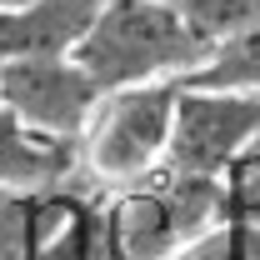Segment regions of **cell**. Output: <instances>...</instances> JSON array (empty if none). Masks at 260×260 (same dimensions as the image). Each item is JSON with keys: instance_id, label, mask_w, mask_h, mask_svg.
<instances>
[{"instance_id": "8", "label": "cell", "mask_w": 260, "mask_h": 260, "mask_svg": "<svg viewBox=\"0 0 260 260\" xmlns=\"http://www.w3.org/2000/svg\"><path fill=\"white\" fill-rule=\"evenodd\" d=\"M170 5L180 10V20L195 30V40L205 50L260 20V0H170Z\"/></svg>"}, {"instance_id": "12", "label": "cell", "mask_w": 260, "mask_h": 260, "mask_svg": "<svg viewBox=\"0 0 260 260\" xmlns=\"http://www.w3.org/2000/svg\"><path fill=\"white\" fill-rule=\"evenodd\" d=\"M250 150H255V155H260V135H255V140H250Z\"/></svg>"}, {"instance_id": "6", "label": "cell", "mask_w": 260, "mask_h": 260, "mask_svg": "<svg viewBox=\"0 0 260 260\" xmlns=\"http://www.w3.org/2000/svg\"><path fill=\"white\" fill-rule=\"evenodd\" d=\"M75 180H80L75 145L45 135V130H30L0 105V190L45 195L60 185H75Z\"/></svg>"}, {"instance_id": "9", "label": "cell", "mask_w": 260, "mask_h": 260, "mask_svg": "<svg viewBox=\"0 0 260 260\" xmlns=\"http://www.w3.org/2000/svg\"><path fill=\"white\" fill-rule=\"evenodd\" d=\"M40 255V205L35 195L0 190V260H35Z\"/></svg>"}, {"instance_id": "10", "label": "cell", "mask_w": 260, "mask_h": 260, "mask_svg": "<svg viewBox=\"0 0 260 260\" xmlns=\"http://www.w3.org/2000/svg\"><path fill=\"white\" fill-rule=\"evenodd\" d=\"M220 190H225V215H260V155L255 150H245L225 165Z\"/></svg>"}, {"instance_id": "2", "label": "cell", "mask_w": 260, "mask_h": 260, "mask_svg": "<svg viewBox=\"0 0 260 260\" xmlns=\"http://www.w3.org/2000/svg\"><path fill=\"white\" fill-rule=\"evenodd\" d=\"M225 220V190L205 175H170L100 195V230L110 260H170Z\"/></svg>"}, {"instance_id": "4", "label": "cell", "mask_w": 260, "mask_h": 260, "mask_svg": "<svg viewBox=\"0 0 260 260\" xmlns=\"http://www.w3.org/2000/svg\"><path fill=\"white\" fill-rule=\"evenodd\" d=\"M255 135H260V95H245V90H210V85L180 80L175 120H170V145H165V165L160 170L220 180L225 165L235 160V155H245Z\"/></svg>"}, {"instance_id": "3", "label": "cell", "mask_w": 260, "mask_h": 260, "mask_svg": "<svg viewBox=\"0 0 260 260\" xmlns=\"http://www.w3.org/2000/svg\"><path fill=\"white\" fill-rule=\"evenodd\" d=\"M175 95H180V80L105 90V95L95 100L85 130H80V140H75L80 180H85L90 190H100V195L150 180L165 165L170 120H175Z\"/></svg>"}, {"instance_id": "7", "label": "cell", "mask_w": 260, "mask_h": 260, "mask_svg": "<svg viewBox=\"0 0 260 260\" xmlns=\"http://www.w3.org/2000/svg\"><path fill=\"white\" fill-rule=\"evenodd\" d=\"M190 85H210V90H245L260 95V20L245 30L225 35L220 45H210V55L200 60Z\"/></svg>"}, {"instance_id": "5", "label": "cell", "mask_w": 260, "mask_h": 260, "mask_svg": "<svg viewBox=\"0 0 260 260\" xmlns=\"http://www.w3.org/2000/svg\"><path fill=\"white\" fill-rule=\"evenodd\" d=\"M95 100H100L95 80L70 55H30V60L0 65V105L30 130H45L55 140L75 145Z\"/></svg>"}, {"instance_id": "11", "label": "cell", "mask_w": 260, "mask_h": 260, "mask_svg": "<svg viewBox=\"0 0 260 260\" xmlns=\"http://www.w3.org/2000/svg\"><path fill=\"white\" fill-rule=\"evenodd\" d=\"M20 5H35V0H0V10H20Z\"/></svg>"}, {"instance_id": "1", "label": "cell", "mask_w": 260, "mask_h": 260, "mask_svg": "<svg viewBox=\"0 0 260 260\" xmlns=\"http://www.w3.org/2000/svg\"><path fill=\"white\" fill-rule=\"evenodd\" d=\"M210 50L195 40L170 0H100L90 25L70 45L95 90H130L155 80H190Z\"/></svg>"}]
</instances>
